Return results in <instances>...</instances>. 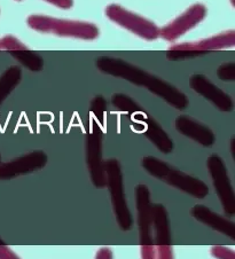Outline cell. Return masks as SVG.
<instances>
[{
	"instance_id": "5bb4252c",
	"label": "cell",
	"mask_w": 235,
	"mask_h": 259,
	"mask_svg": "<svg viewBox=\"0 0 235 259\" xmlns=\"http://www.w3.org/2000/svg\"><path fill=\"white\" fill-rule=\"evenodd\" d=\"M162 180L170 186L179 189V191L188 194V195L195 198H204L209 194V187L204 181L177 170L171 165L165 172Z\"/></svg>"
},
{
	"instance_id": "ba28073f",
	"label": "cell",
	"mask_w": 235,
	"mask_h": 259,
	"mask_svg": "<svg viewBox=\"0 0 235 259\" xmlns=\"http://www.w3.org/2000/svg\"><path fill=\"white\" fill-rule=\"evenodd\" d=\"M207 13V7L203 4H194L172 22L160 29V37L168 41L177 40L178 38L184 36L186 32L201 23L206 19Z\"/></svg>"
},
{
	"instance_id": "7c38bea8",
	"label": "cell",
	"mask_w": 235,
	"mask_h": 259,
	"mask_svg": "<svg viewBox=\"0 0 235 259\" xmlns=\"http://www.w3.org/2000/svg\"><path fill=\"white\" fill-rule=\"evenodd\" d=\"M234 45H235V31L234 30H228V31L221 32L210 38H206V39L191 41V42H181V44L172 45L169 47V51L193 52L197 57H200V55L206 54L210 51L229 49V47H233Z\"/></svg>"
},
{
	"instance_id": "8fae6325",
	"label": "cell",
	"mask_w": 235,
	"mask_h": 259,
	"mask_svg": "<svg viewBox=\"0 0 235 259\" xmlns=\"http://www.w3.org/2000/svg\"><path fill=\"white\" fill-rule=\"evenodd\" d=\"M189 86L191 90L210 101L220 111L228 113L234 109L233 99L218 86L213 84L210 79H208L206 76L200 75V73L193 75L189 79Z\"/></svg>"
},
{
	"instance_id": "6da1fadb",
	"label": "cell",
	"mask_w": 235,
	"mask_h": 259,
	"mask_svg": "<svg viewBox=\"0 0 235 259\" xmlns=\"http://www.w3.org/2000/svg\"><path fill=\"white\" fill-rule=\"evenodd\" d=\"M95 66L100 71L119 78L125 79L137 86L146 88L149 92L172 106L178 110H184L189 105L188 98L176 86L168 83L160 77L151 75L143 69L133 66L125 60L111 57H100L95 61Z\"/></svg>"
},
{
	"instance_id": "d6986e66",
	"label": "cell",
	"mask_w": 235,
	"mask_h": 259,
	"mask_svg": "<svg viewBox=\"0 0 235 259\" xmlns=\"http://www.w3.org/2000/svg\"><path fill=\"white\" fill-rule=\"evenodd\" d=\"M111 105L114 106L116 110L122 113L133 115L142 111L141 107L133 100L131 97L126 96L124 93H116L111 97Z\"/></svg>"
},
{
	"instance_id": "e0dca14e",
	"label": "cell",
	"mask_w": 235,
	"mask_h": 259,
	"mask_svg": "<svg viewBox=\"0 0 235 259\" xmlns=\"http://www.w3.org/2000/svg\"><path fill=\"white\" fill-rule=\"evenodd\" d=\"M22 78V70L20 67L13 66L4 71L0 76V105L6 100Z\"/></svg>"
},
{
	"instance_id": "52a82bcc",
	"label": "cell",
	"mask_w": 235,
	"mask_h": 259,
	"mask_svg": "<svg viewBox=\"0 0 235 259\" xmlns=\"http://www.w3.org/2000/svg\"><path fill=\"white\" fill-rule=\"evenodd\" d=\"M151 227L155 231L156 259H173L168 211L161 203L151 205Z\"/></svg>"
},
{
	"instance_id": "44dd1931",
	"label": "cell",
	"mask_w": 235,
	"mask_h": 259,
	"mask_svg": "<svg viewBox=\"0 0 235 259\" xmlns=\"http://www.w3.org/2000/svg\"><path fill=\"white\" fill-rule=\"evenodd\" d=\"M28 49L22 41H20L17 38L13 36H5L0 39V50H6L10 52L15 51H22Z\"/></svg>"
},
{
	"instance_id": "603a6c76",
	"label": "cell",
	"mask_w": 235,
	"mask_h": 259,
	"mask_svg": "<svg viewBox=\"0 0 235 259\" xmlns=\"http://www.w3.org/2000/svg\"><path fill=\"white\" fill-rule=\"evenodd\" d=\"M211 254L216 259H235V253L232 249L215 245L211 248Z\"/></svg>"
},
{
	"instance_id": "d4e9b609",
	"label": "cell",
	"mask_w": 235,
	"mask_h": 259,
	"mask_svg": "<svg viewBox=\"0 0 235 259\" xmlns=\"http://www.w3.org/2000/svg\"><path fill=\"white\" fill-rule=\"evenodd\" d=\"M45 2L61 8V10H69L73 6V0H45Z\"/></svg>"
},
{
	"instance_id": "2e32d148",
	"label": "cell",
	"mask_w": 235,
	"mask_h": 259,
	"mask_svg": "<svg viewBox=\"0 0 235 259\" xmlns=\"http://www.w3.org/2000/svg\"><path fill=\"white\" fill-rule=\"evenodd\" d=\"M190 214L199 220L200 223L204 224L206 226L211 227L213 231H217L228 236L229 239H235V224L232 220L223 217L218 213L213 212L212 210L207 208L203 204L194 205L190 210Z\"/></svg>"
},
{
	"instance_id": "5b68a950",
	"label": "cell",
	"mask_w": 235,
	"mask_h": 259,
	"mask_svg": "<svg viewBox=\"0 0 235 259\" xmlns=\"http://www.w3.org/2000/svg\"><path fill=\"white\" fill-rule=\"evenodd\" d=\"M104 14L112 22L137 34L142 39L155 40L160 38V29L154 22L136 13L125 10L120 5H116V4L108 5L104 10Z\"/></svg>"
},
{
	"instance_id": "3957f363",
	"label": "cell",
	"mask_w": 235,
	"mask_h": 259,
	"mask_svg": "<svg viewBox=\"0 0 235 259\" xmlns=\"http://www.w3.org/2000/svg\"><path fill=\"white\" fill-rule=\"evenodd\" d=\"M104 172H106V187L109 189L112 211L119 226L122 231H130L133 225V218L125 197L123 174L119 159L110 158L104 161Z\"/></svg>"
},
{
	"instance_id": "8992f818",
	"label": "cell",
	"mask_w": 235,
	"mask_h": 259,
	"mask_svg": "<svg viewBox=\"0 0 235 259\" xmlns=\"http://www.w3.org/2000/svg\"><path fill=\"white\" fill-rule=\"evenodd\" d=\"M207 167L211 176L217 196L223 205L224 212L228 215H234L235 194L232 184H230L227 167H226L223 158L217 154L210 155L207 161Z\"/></svg>"
},
{
	"instance_id": "7a4b0ae2",
	"label": "cell",
	"mask_w": 235,
	"mask_h": 259,
	"mask_svg": "<svg viewBox=\"0 0 235 259\" xmlns=\"http://www.w3.org/2000/svg\"><path fill=\"white\" fill-rule=\"evenodd\" d=\"M27 24L34 31L83 40H94L100 34L98 27L93 23L85 21L60 20L45 15H30Z\"/></svg>"
},
{
	"instance_id": "cb8c5ba5",
	"label": "cell",
	"mask_w": 235,
	"mask_h": 259,
	"mask_svg": "<svg viewBox=\"0 0 235 259\" xmlns=\"http://www.w3.org/2000/svg\"><path fill=\"white\" fill-rule=\"evenodd\" d=\"M0 259H21L17 254L13 251L11 248L7 245L2 244L0 245Z\"/></svg>"
},
{
	"instance_id": "30bf717a",
	"label": "cell",
	"mask_w": 235,
	"mask_h": 259,
	"mask_svg": "<svg viewBox=\"0 0 235 259\" xmlns=\"http://www.w3.org/2000/svg\"><path fill=\"white\" fill-rule=\"evenodd\" d=\"M136 202L138 211V227L140 250L155 249L151 235V203L150 193L146 185H138L136 188Z\"/></svg>"
},
{
	"instance_id": "9a60e30c",
	"label": "cell",
	"mask_w": 235,
	"mask_h": 259,
	"mask_svg": "<svg viewBox=\"0 0 235 259\" xmlns=\"http://www.w3.org/2000/svg\"><path fill=\"white\" fill-rule=\"evenodd\" d=\"M175 124L178 132L203 147H211L216 142V136L212 130L189 116H178Z\"/></svg>"
},
{
	"instance_id": "4fadbf2b",
	"label": "cell",
	"mask_w": 235,
	"mask_h": 259,
	"mask_svg": "<svg viewBox=\"0 0 235 259\" xmlns=\"http://www.w3.org/2000/svg\"><path fill=\"white\" fill-rule=\"evenodd\" d=\"M132 120L142 126L143 135L147 137L151 144H154L156 148L163 154H170L173 150V141L164 131L163 127L156 120L147 115L145 111L131 115Z\"/></svg>"
},
{
	"instance_id": "277c9868",
	"label": "cell",
	"mask_w": 235,
	"mask_h": 259,
	"mask_svg": "<svg viewBox=\"0 0 235 259\" xmlns=\"http://www.w3.org/2000/svg\"><path fill=\"white\" fill-rule=\"evenodd\" d=\"M102 137L101 124L91 117L85 140V158L91 180L94 187L99 189L106 187V172L102 158Z\"/></svg>"
},
{
	"instance_id": "484cf974",
	"label": "cell",
	"mask_w": 235,
	"mask_h": 259,
	"mask_svg": "<svg viewBox=\"0 0 235 259\" xmlns=\"http://www.w3.org/2000/svg\"><path fill=\"white\" fill-rule=\"evenodd\" d=\"M95 259H112V251L107 247L100 248L95 254Z\"/></svg>"
},
{
	"instance_id": "9c48e42d",
	"label": "cell",
	"mask_w": 235,
	"mask_h": 259,
	"mask_svg": "<svg viewBox=\"0 0 235 259\" xmlns=\"http://www.w3.org/2000/svg\"><path fill=\"white\" fill-rule=\"evenodd\" d=\"M47 155L43 150H34L10 162L0 164V180H10L20 176L29 175L45 167Z\"/></svg>"
},
{
	"instance_id": "83f0119b",
	"label": "cell",
	"mask_w": 235,
	"mask_h": 259,
	"mask_svg": "<svg viewBox=\"0 0 235 259\" xmlns=\"http://www.w3.org/2000/svg\"><path fill=\"white\" fill-rule=\"evenodd\" d=\"M16 2H21V0H16Z\"/></svg>"
},
{
	"instance_id": "4316f807",
	"label": "cell",
	"mask_w": 235,
	"mask_h": 259,
	"mask_svg": "<svg viewBox=\"0 0 235 259\" xmlns=\"http://www.w3.org/2000/svg\"><path fill=\"white\" fill-rule=\"evenodd\" d=\"M2 244H5V243H4V241H3L2 239H0V245H2Z\"/></svg>"
},
{
	"instance_id": "ffe728a7",
	"label": "cell",
	"mask_w": 235,
	"mask_h": 259,
	"mask_svg": "<svg viewBox=\"0 0 235 259\" xmlns=\"http://www.w3.org/2000/svg\"><path fill=\"white\" fill-rule=\"evenodd\" d=\"M107 100L101 96L93 98V100L91 101V114H92V117L97 119L100 124L103 123L104 114L107 111Z\"/></svg>"
},
{
	"instance_id": "7402d4cb",
	"label": "cell",
	"mask_w": 235,
	"mask_h": 259,
	"mask_svg": "<svg viewBox=\"0 0 235 259\" xmlns=\"http://www.w3.org/2000/svg\"><path fill=\"white\" fill-rule=\"evenodd\" d=\"M217 76L220 80L234 81L235 80V62L223 63L217 70Z\"/></svg>"
},
{
	"instance_id": "ac0fdd59",
	"label": "cell",
	"mask_w": 235,
	"mask_h": 259,
	"mask_svg": "<svg viewBox=\"0 0 235 259\" xmlns=\"http://www.w3.org/2000/svg\"><path fill=\"white\" fill-rule=\"evenodd\" d=\"M12 57L17 60L22 66H24L30 71L32 72H39L44 68V60L41 55L37 54L29 49H25L22 51H15L11 52Z\"/></svg>"
}]
</instances>
